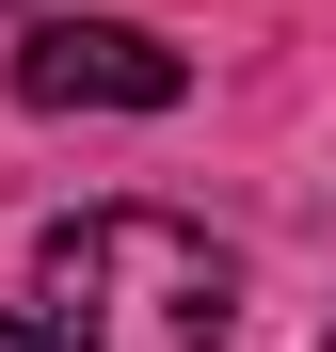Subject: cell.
Returning <instances> with one entry per match:
<instances>
[{"mask_svg": "<svg viewBox=\"0 0 336 352\" xmlns=\"http://www.w3.org/2000/svg\"><path fill=\"white\" fill-rule=\"evenodd\" d=\"M16 96H32V112H177V96H192V65H177L144 16H32Z\"/></svg>", "mask_w": 336, "mask_h": 352, "instance_id": "2", "label": "cell"}, {"mask_svg": "<svg viewBox=\"0 0 336 352\" xmlns=\"http://www.w3.org/2000/svg\"><path fill=\"white\" fill-rule=\"evenodd\" d=\"M0 352H96L80 320H0Z\"/></svg>", "mask_w": 336, "mask_h": 352, "instance_id": "3", "label": "cell"}, {"mask_svg": "<svg viewBox=\"0 0 336 352\" xmlns=\"http://www.w3.org/2000/svg\"><path fill=\"white\" fill-rule=\"evenodd\" d=\"M320 352H336V336H320Z\"/></svg>", "mask_w": 336, "mask_h": 352, "instance_id": "4", "label": "cell"}, {"mask_svg": "<svg viewBox=\"0 0 336 352\" xmlns=\"http://www.w3.org/2000/svg\"><path fill=\"white\" fill-rule=\"evenodd\" d=\"M32 272H48V320H80L96 352H224L240 320V256L177 208H80L48 224Z\"/></svg>", "mask_w": 336, "mask_h": 352, "instance_id": "1", "label": "cell"}]
</instances>
